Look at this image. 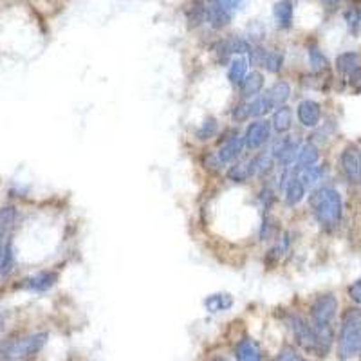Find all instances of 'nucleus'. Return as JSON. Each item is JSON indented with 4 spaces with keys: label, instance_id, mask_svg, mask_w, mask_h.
<instances>
[{
    "label": "nucleus",
    "instance_id": "obj_1",
    "mask_svg": "<svg viewBox=\"0 0 361 361\" xmlns=\"http://www.w3.org/2000/svg\"><path fill=\"white\" fill-rule=\"evenodd\" d=\"M309 204H311L315 218L324 228L331 230L340 224L341 215H343V201L336 188L324 186V188L315 190L309 199Z\"/></svg>",
    "mask_w": 361,
    "mask_h": 361
},
{
    "label": "nucleus",
    "instance_id": "obj_2",
    "mask_svg": "<svg viewBox=\"0 0 361 361\" xmlns=\"http://www.w3.org/2000/svg\"><path fill=\"white\" fill-rule=\"evenodd\" d=\"M361 350V309L349 307L341 316L340 336H338V357L347 361Z\"/></svg>",
    "mask_w": 361,
    "mask_h": 361
},
{
    "label": "nucleus",
    "instance_id": "obj_3",
    "mask_svg": "<svg viewBox=\"0 0 361 361\" xmlns=\"http://www.w3.org/2000/svg\"><path fill=\"white\" fill-rule=\"evenodd\" d=\"M287 324H289V329L293 331V336L296 340V343L302 347L303 350L307 353H315L318 356H325L329 353V349L322 343V340L318 338V332L316 329L313 327V324L306 322L302 316H289L287 320Z\"/></svg>",
    "mask_w": 361,
    "mask_h": 361
},
{
    "label": "nucleus",
    "instance_id": "obj_4",
    "mask_svg": "<svg viewBox=\"0 0 361 361\" xmlns=\"http://www.w3.org/2000/svg\"><path fill=\"white\" fill-rule=\"evenodd\" d=\"M47 343V332H34L18 340H8V361H29Z\"/></svg>",
    "mask_w": 361,
    "mask_h": 361
},
{
    "label": "nucleus",
    "instance_id": "obj_5",
    "mask_svg": "<svg viewBox=\"0 0 361 361\" xmlns=\"http://www.w3.org/2000/svg\"><path fill=\"white\" fill-rule=\"evenodd\" d=\"M338 300L332 293H325L316 296L311 303V318L313 325L316 327H331L332 320L336 316Z\"/></svg>",
    "mask_w": 361,
    "mask_h": 361
},
{
    "label": "nucleus",
    "instance_id": "obj_6",
    "mask_svg": "<svg viewBox=\"0 0 361 361\" xmlns=\"http://www.w3.org/2000/svg\"><path fill=\"white\" fill-rule=\"evenodd\" d=\"M340 166L350 185L361 186V150L356 145H347L340 156Z\"/></svg>",
    "mask_w": 361,
    "mask_h": 361
},
{
    "label": "nucleus",
    "instance_id": "obj_7",
    "mask_svg": "<svg viewBox=\"0 0 361 361\" xmlns=\"http://www.w3.org/2000/svg\"><path fill=\"white\" fill-rule=\"evenodd\" d=\"M244 148V138L239 134V132H231L230 138H226L221 143V148H218V152L215 154V163L218 164V166H226V164L233 163V161H237L240 157V152H242Z\"/></svg>",
    "mask_w": 361,
    "mask_h": 361
},
{
    "label": "nucleus",
    "instance_id": "obj_8",
    "mask_svg": "<svg viewBox=\"0 0 361 361\" xmlns=\"http://www.w3.org/2000/svg\"><path fill=\"white\" fill-rule=\"evenodd\" d=\"M269 136H271V123L268 119H256L244 134V147L248 150H258L268 143Z\"/></svg>",
    "mask_w": 361,
    "mask_h": 361
},
{
    "label": "nucleus",
    "instance_id": "obj_9",
    "mask_svg": "<svg viewBox=\"0 0 361 361\" xmlns=\"http://www.w3.org/2000/svg\"><path fill=\"white\" fill-rule=\"evenodd\" d=\"M298 143H296V139H293L291 136H286V138H282L277 145L273 147V157L275 161H278L280 164L284 166H289L291 163H294L296 159V154H298Z\"/></svg>",
    "mask_w": 361,
    "mask_h": 361
},
{
    "label": "nucleus",
    "instance_id": "obj_10",
    "mask_svg": "<svg viewBox=\"0 0 361 361\" xmlns=\"http://www.w3.org/2000/svg\"><path fill=\"white\" fill-rule=\"evenodd\" d=\"M56 280H58V273L56 271H40V273L33 275V277H27L22 280L20 287L27 291H33V293H44V291L51 289L55 286Z\"/></svg>",
    "mask_w": 361,
    "mask_h": 361
},
{
    "label": "nucleus",
    "instance_id": "obj_11",
    "mask_svg": "<svg viewBox=\"0 0 361 361\" xmlns=\"http://www.w3.org/2000/svg\"><path fill=\"white\" fill-rule=\"evenodd\" d=\"M298 122L302 123L307 129H315L320 125V119H322V107L320 103L313 100H303L298 103Z\"/></svg>",
    "mask_w": 361,
    "mask_h": 361
},
{
    "label": "nucleus",
    "instance_id": "obj_12",
    "mask_svg": "<svg viewBox=\"0 0 361 361\" xmlns=\"http://www.w3.org/2000/svg\"><path fill=\"white\" fill-rule=\"evenodd\" d=\"M215 49L221 53V56H223V58L228 60V56H230V55H246V53H249V51H251V46H249V42L246 40V38L230 37L228 40L218 42L217 46H215Z\"/></svg>",
    "mask_w": 361,
    "mask_h": 361
},
{
    "label": "nucleus",
    "instance_id": "obj_13",
    "mask_svg": "<svg viewBox=\"0 0 361 361\" xmlns=\"http://www.w3.org/2000/svg\"><path fill=\"white\" fill-rule=\"evenodd\" d=\"M262 88H264V76L256 71L251 72V74H248L242 81H240V85H239L240 98L248 100V98L258 96Z\"/></svg>",
    "mask_w": 361,
    "mask_h": 361
},
{
    "label": "nucleus",
    "instance_id": "obj_14",
    "mask_svg": "<svg viewBox=\"0 0 361 361\" xmlns=\"http://www.w3.org/2000/svg\"><path fill=\"white\" fill-rule=\"evenodd\" d=\"M255 176H256L255 159L235 163L230 170H228V179L233 180V183H246V180H249Z\"/></svg>",
    "mask_w": 361,
    "mask_h": 361
},
{
    "label": "nucleus",
    "instance_id": "obj_15",
    "mask_svg": "<svg viewBox=\"0 0 361 361\" xmlns=\"http://www.w3.org/2000/svg\"><path fill=\"white\" fill-rule=\"evenodd\" d=\"M318 148L316 145L307 143L302 148H298V154H296V159H294V169L302 172V170L309 169V166H315L318 163Z\"/></svg>",
    "mask_w": 361,
    "mask_h": 361
},
{
    "label": "nucleus",
    "instance_id": "obj_16",
    "mask_svg": "<svg viewBox=\"0 0 361 361\" xmlns=\"http://www.w3.org/2000/svg\"><path fill=\"white\" fill-rule=\"evenodd\" d=\"M273 15L278 27H282V29H289L291 25H293L294 18L293 2H291V0H280V2H277V4L273 6Z\"/></svg>",
    "mask_w": 361,
    "mask_h": 361
},
{
    "label": "nucleus",
    "instance_id": "obj_17",
    "mask_svg": "<svg viewBox=\"0 0 361 361\" xmlns=\"http://www.w3.org/2000/svg\"><path fill=\"white\" fill-rule=\"evenodd\" d=\"M291 96V87L287 81H277V84L271 85V88L268 91L265 98L269 100V103L273 105V109H278V107L286 105V101L289 100Z\"/></svg>",
    "mask_w": 361,
    "mask_h": 361
},
{
    "label": "nucleus",
    "instance_id": "obj_18",
    "mask_svg": "<svg viewBox=\"0 0 361 361\" xmlns=\"http://www.w3.org/2000/svg\"><path fill=\"white\" fill-rule=\"evenodd\" d=\"M237 361H262L258 343L249 340V338H244V340L237 345Z\"/></svg>",
    "mask_w": 361,
    "mask_h": 361
},
{
    "label": "nucleus",
    "instance_id": "obj_19",
    "mask_svg": "<svg viewBox=\"0 0 361 361\" xmlns=\"http://www.w3.org/2000/svg\"><path fill=\"white\" fill-rule=\"evenodd\" d=\"M303 195H306V186L302 185V180L298 177H291L286 180V190H284V197L289 206H296L302 202Z\"/></svg>",
    "mask_w": 361,
    "mask_h": 361
},
{
    "label": "nucleus",
    "instance_id": "obj_20",
    "mask_svg": "<svg viewBox=\"0 0 361 361\" xmlns=\"http://www.w3.org/2000/svg\"><path fill=\"white\" fill-rule=\"evenodd\" d=\"M15 221H17V210L13 206H4L0 210V246L8 242L9 231L15 226Z\"/></svg>",
    "mask_w": 361,
    "mask_h": 361
},
{
    "label": "nucleus",
    "instance_id": "obj_21",
    "mask_svg": "<svg viewBox=\"0 0 361 361\" xmlns=\"http://www.w3.org/2000/svg\"><path fill=\"white\" fill-rule=\"evenodd\" d=\"M291 125H293V112H291L289 107L287 105L278 107L273 114V122H271V126H273L278 134H286V132H289Z\"/></svg>",
    "mask_w": 361,
    "mask_h": 361
},
{
    "label": "nucleus",
    "instance_id": "obj_22",
    "mask_svg": "<svg viewBox=\"0 0 361 361\" xmlns=\"http://www.w3.org/2000/svg\"><path fill=\"white\" fill-rule=\"evenodd\" d=\"M361 67V56L354 51L349 53H343L336 58V69L345 76H350L353 72H356Z\"/></svg>",
    "mask_w": 361,
    "mask_h": 361
},
{
    "label": "nucleus",
    "instance_id": "obj_23",
    "mask_svg": "<svg viewBox=\"0 0 361 361\" xmlns=\"http://www.w3.org/2000/svg\"><path fill=\"white\" fill-rule=\"evenodd\" d=\"M248 60L239 56L233 62L230 63V69H228V80L233 85H240V81L248 76Z\"/></svg>",
    "mask_w": 361,
    "mask_h": 361
},
{
    "label": "nucleus",
    "instance_id": "obj_24",
    "mask_svg": "<svg viewBox=\"0 0 361 361\" xmlns=\"http://www.w3.org/2000/svg\"><path fill=\"white\" fill-rule=\"evenodd\" d=\"M206 311L208 313H218V311H226L233 306V298L230 294H211L204 300Z\"/></svg>",
    "mask_w": 361,
    "mask_h": 361
},
{
    "label": "nucleus",
    "instance_id": "obj_25",
    "mask_svg": "<svg viewBox=\"0 0 361 361\" xmlns=\"http://www.w3.org/2000/svg\"><path fill=\"white\" fill-rule=\"evenodd\" d=\"M325 176V169L324 166H309V169L302 170L300 172V177L298 179L302 180V185L306 186V188H311V186H316L320 183V180L324 179Z\"/></svg>",
    "mask_w": 361,
    "mask_h": 361
},
{
    "label": "nucleus",
    "instance_id": "obj_26",
    "mask_svg": "<svg viewBox=\"0 0 361 361\" xmlns=\"http://www.w3.org/2000/svg\"><path fill=\"white\" fill-rule=\"evenodd\" d=\"M269 110H273V105L269 103V100L264 96H255V100L248 103V112L249 118H261L264 114H268Z\"/></svg>",
    "mask_w": 361,
    "mask_h": 361
},
{
    "label": "nucleus",
    "instance_id": "obj_27",
    "mask_svg": "<svg viewBox=\"0 0 361 361\" xmlns=\"http://www.w3.org/2000/svg\"><path fill=\"white\" fill-rule=\"evenodd\" d=\"M262 67L268 69L269 72H280L284 65V56L277 51H264V58H262Z\"/></svg>",
    "mask_w": 361,
    "mask_h": 361
},
{
    "label": "nucleus",
    "instance_id": "obj_28",
    "mask_svg": "<svg viewBox=\"0 0 361 361\" xmlns=\"http://www.w3.org/2000/svg\"><path fill=\"white\" fill-rule=\"evenodd\" d=\"M309 63H311V69L315 72H322L329 67L327 56H325L318 47H311V49H309Z\"/></svg>",
    "mask_w": 361,
    "mask_h": 361
},
{
    "label": "nucleus",
    "instance_id": "obj_29",
    "mask_svg": "<svg viewBox=\"0 0 361 361\" xmlns=\"http://www.w3.org/2000/svg\"><path fill=\"white\" fill-rule=\"evenodd\" d=\"M218 131V123L215 118H206L204 123H202L201 126L197 129V132H195V136H197L199 139H202V141H206V139H211L215 134H217Z\"/></svg>",
    "mask_w": 361,
    "mask_h": 361
},
{
    "label": "nucleus",
    "instance_id": "obj_30",
    "mask_svg": "<svg viewBox=\"0 0 361 361\" xmlns=\"http://www.w3.org/2000/svg\"><path fill=\"white\" fill-rule=\"evenodd\" d=\"M345 22H347V25H349V29L353 31V33H357L361 27V11L356 8H350L345 11Z\"/></svg>",
    "mask_w": 361,
    "mask_h": 361
},
{
    "label": "nucleus",
    "instance_id": "obj_31",
    "mask_svg": "<svg viewBox=\"0 0 361 361\" xmlns=\"http://www.w3.org/2000/svg\"><path fill=\"white\" fill-rule=\"evenodd\" d=\"M275 361H309L307 357H303L302 354H298L293 347L286 345V347H282L280 353L277 354V360Z\"/></svg>",
    "mask_w": 361,
    "mask_h": 361
},
{
    "label": "nucleus",
    "instance_id": "obj_32",
    "mask_svg": "<svg viewBox=\"0 0 361 361\" xmlns=\"http://www.w3.org/2000/svg\"><path fill=\"white\" fill-rule=\"evenodd\" d=\"M349 296L354 303H360L361 306V278H357L356 282H353L349 286Z\"/></svg>",
    "mask_w": 361,
    "mask_h": 361
},
{
    "label": "nucleus",
    "instance_id": "obj_33",
    "mask_svg": "<svg viewBox=\"0 0 361 361\" xmlns=\"http://www.w3.org/2000/svg\"><path fill=\"white\" fill-rule=\"evenodd\" d=\"M249 118V112H248V103H240L233 109V119L235 122H246Z\"/></svg>",
    "mask_w": 361,
    "mask_h": 361
},
{
    "label": "nucleus",
    "instance_id": "obj_34",
    "mask_svg": "<svg viewBox=\"0 0 361 361\" xmlns=\"http://www.w3.org/2000/svg\"><path fill=\"white\" fill-rule=\"evenodd\" d=\"M322 2H324L325 6H329V8H331V6H336V4H340L341 0H322Z\"/></svg>",
    "mask_w": 361,
    "mask_h": 361
},
{
    "label": "nucleus",
    "instance_id": "obj_35",
    "mask_svg": "<svg viewBox=\"0 0 361 361\" xmlns=\"http://www.w3.org/2000/svg\"><path fill=\"white\" fill-rule=\"evenodd\" d=\"M2 261H4V244L0 246V271H2Z\"/></svg>",
    "mask_w": 361,
    "mask_h": 361
},
{
    "label": "nucleus",
    "instance_id": "obj_36",
    "mask_svg": "<svg viewBox=\"0 0 361 361\" xmlns=\"http://www.w3.org/2000/svg\"><path fill=\"white\" fill-rule=\"evenodd\" d=\"M4 327V320H2V316H0V329Z\"/></svg>",
    "mask_w": 361,
    "mask_h": 361
},
{
    "label": "nucleus",
    "instance_id": "obj_37",
    "mask_svg": "<svg viewBox=\"0 0 361 361\" xmlns=\"http://www.w3.org/2000/svg\"><path fill=\"white\" fill-rule=\"evenodd\" d=\"M215 361H224V360H215Z\"/></svg>",
    "mask_w": 361,
    "mask_h": 361
}]
</instances>
